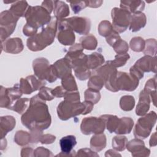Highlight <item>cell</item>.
<instances>
[{"mask_svg": "<svg viewBox=\"0 0 157 157\" xmlns=\"http://www.w3.org/2000/svg\"><path fill=\"white\" fill-rule=\"evenodd\" d=\"M21 121L23 125L30 131L34 129L43 131L49 128L52 118L45 101L37 94L33 96L28 109L21 116Z\"/></svg>", "mask_w": 157, "mask_h": 157, "instance_id": "cell-1", "label": "cell"}, {"mask_svg": "<svg viewBox=\"0 0 157 157\" xmlns=\"http://www.w3.org/2000/svg\"><path fill=\"white\" fill-rule=\"evenodd\" d=\"M58 21V20L55 16L52 17L50 22L44 26L40 33L29 37L26 41L28 49L33 52H38L50 45L56 36Z\"/></svg>", "mask_w": 157, "mask_h": 157, "instance_id": "cell-2", "label": "cell"}, {"mask_svg": "<svg viewBox=\"0 0 157 157\" xmlns=\"http://www.w3.org/2000/svg\"><path fill=\"white\" fill-rule=\"evenodd\" d=\"M94 107V104L85 101L83 102H72L64 99L57 107V115L59 119L63 121L80 114L86 115L90 113Z\"/></svg>", "mask_w": 157, "mask_h": 157, "instance_id": "cell-3", "label": "cell"}, {"mask_svg": "<svg viewBox=\"0 0 157 157\" xmlns=\"http://www.w3.org/2000/svg\"><path fill=\"white\" fill-rule=\"evenodd\" d=\"M25 17L26 24L37 29L46 26L52 20L50 13L42 6H29Z\"/></svg>", "mask_w": 157, "mask_h": 157, "instance_id": "cell-4", "label": "cell"}, {"mask_svg": "<svg viewBox=\"0 0 157 157\" xmlns=\"http://www.w3.org/2000/svg\"><path fill=\"white\" fill-rule=\"evenodd\" d=\"M156 112L151 111L139 118L133 131L135 137L144 139L148 137L156 122Z\"/></svg>", "mask_w": 157, "mask_h": 157, "instance_id": "cell-5", "label": "cell"}, {"mask_svg": "<svg viewBox=\"0 0 157 157\" xmlns=\"http://www.w3.org/2000/svg\"><path fill=\"white\" fill-rule=\"evenodd\" d=\"M33 68L36 75L41 80H47L49 83H53L57 80L52 64L45 58H38L33 62Z\"/></svg>", "mask_w": 157, "mask_h": 157, "instance_id": "cell-6", "label": "cell"}, {"mask_svg": "<svg viewBox=\"0 0 157 157\" xmlns=\"http://www.w3.org/2000/svg\"><path fill=\"white\" fill-rule=\"evenodd\" d=\"M156 72V57L145 55L139 59L129 69V72L139 80L142 78L145 72Z\"/></svg>", "mask_w": 157, "mask_h": 157, "instance_id": "cell-7", "label": "cell"}, {"mask_svg": "<svg viewBox=\"0 0 157 157\" xmlns=\"http://www.w3.org/2000/svg\"><path fill=\"white\" fill-rule=\"evenodd\" d=\"M19 18L15 17L9 10L0 14V38L4 42L13 33Z\"/></svg>", "mask_w": 157, "mask_h": 157, "instance_id": "cell-8", "label": "cell"}, {"mask_svg": "<svg viewBox=\"0 0 157 157\" xmlns=\"http://www.w3.org/2000/svg\"><path fill=\"white\" fill-rule=\"evenodd\" d=\"M132 14L128 11L118 7H114L111 11L112 26L118 33L124 32L129 27Z\"/></svg>", "mask_w": 157, "mask_h": 157, "instance_id": "cell-9", "label": "cell"}, {"mask_svg": "<svg viewBox=\"0 0 157 157\" xmlns=\"http://www.w3.org/2000/svg\"><path fill=\"white\" fill-rule=\"evenodd\" d=\"M139 80L130 73L118 71L115 80V91H134L139 86Z\"/></svg>", "mask_w": 157, "mask_h": 157, "instance_id": "cell-10", "label": "cell"}, {"mask_svg": "<svg viewBox=\"0 0 157 157\" xmlns=\"http://www.w3.org/2000/svg\"><path fill=\"white\" fill-rule=\"evenodd\" d=\"M105 128L104 120L99 117H90L84 118L80 124V130L82 134L90 135L103 133Z\"/></svg>", "mask_w": 157, "mask_h": 157, "instance_id": "cell-11", "label": "cell"}, {"mask_svg": "<svg viewBox=\"0 0 157 157\" xmlns=\"http://www.w3.org/2000/svg\"><path fill=\"white\" fill-rule=\"evenodd\" d=\"M67 27L80 35H87L91 29V21L86 17H72L63 19Z\"/></svg>", "mask_w": 157, "mask_h": 157, "instance_id": "cell-12", "label": "cell"}, {"mask_svg": "<svg viewBox=\"0 0 157 157\" xmlns=\"http://www.w3.org/2000/svg\"><path fill=\"white\" fill-rule=\"evenodd\" d=\"M56 37L58 41L64 45H72L75 40L74 31L67 26L63 20L58 21Z\"/></svg>", "mask_w": 157, "mask_h": 157, "instance_id": "cell-13", "label": "cell"}, {"mask_svg": "<svg viewBox=\"0 0 157 157\" xmlns=\"http://www.w3.org/2000/svg\"><path fill=\"white\" fill-rule=\"evenodd\" d=\"M126 148L133 156H148L150 150L147 148L142 139L135 138L126 144Z\"/></svg>", "mask_w": 157, "mask_h": 157, "instance_id": "cell-14", "label": "cell"}, {"mask_svg": "<svg viewBox=\"0 0 157 157\" xmlns=\"http://www.w3.org/2000/svg\"><path fill=\"white\" fill-rule=\"evenodd\" d=\"M77 144L76 137L73 135H68L63 137L59 140V145L61 152L56 156H75V152L73 148Z\"/></svg>", "mask_w": 157, "mask_h": 157, "instance_id": "cell-15", "label": "cell"}, {"mask_svg": "<svg viewBox=\"0 0 157 157\" xmlns=\"http://www.w3.org/2000/svg\"><path fill=\"white\" fill-rule=\"evenodd\" d=\"M24 46L21 39L19 37L7 39L1 42V50L6 53L17 54L21 52Z\"/></svg>", "mask_w": 157, "mask_h": 157, "instance_id": "cell-16", "label": "cell"}, {"mask_svg": "<svg viewBox=\"0 0 157 157\" xmlns=\"http://www.w3.org/2000/svg\"><path fill=\"white\" fill-rule=\"evenodd\" d=\"M52 66L56 76L60 79L72 74V67L70 62L66 58L57 60L52 64Z\"/></svg>", "mask_w": 157, "mask_h": 157, "instance_id": "cell-17", "label": "cell"}, {"mask_svg": "<svg viewBox=\"0 0 157 157\" xmlns=\"http://www.w3.org/2000/svg\"><path fill=\"white\" fill-rule=\"evenodd\" d=\"M150 98L144 90H142L139 94L138 104L136 106V113L138 116H143L146 114L150 109Z\"/></svg>", "mask_w": 157, "mask_h": 157, "instance_id": "cell-18", "label": "cell"}, {"mask_svg": "<svg viewBox=\"0 0 157 157\" xmlns=\"http://www.w3.org/2000/svg\"><path fill=\"white\" fill-rule=\"evenodd\" d=\"M147 23V17L144 13L138 12L131 15L129 29L132 32H137L145 27Z\"/></svg>", "mask_w": 157, "mask_h": 157, "instance_id": "cell-19", "label": "cell"}, {"mask_svg": "<svg viewBox=\"0 0 157 157\" xmlns=\"http://www.w3.org/2000/svg\"><path fill=\"white\" fill-rule=\"evenodd\" d=\"M120 8L124 9L131 14L142 12L145 8V2L144 1H121Z\"/></svg>", "mask_w": 157, "mask_h": 157, "instance_id": "cell-20", "label": "cell"}, {"mask_svg": "<svg viewBox=\"0 0 157 157\" xmlns=\"http://www.w3.org/2000/svg\"><path fill=\"white\" fill-rule=\"evenodd\" d=\"M1 137L4 138L7 133L11 131L16 124L15 118L11 115H6L1 117Z\"/></svg>", "mask_w": 157, "mask_h": 157, "instance_id": "cell-21", "label": "cell"}, {"mask_svg": "<svg viewBox=\"0 0 157 157\" xmlns=\"http://www.w3.org/2000/svg\"><path fill=\"white\" fill-rule=\"evenodd\" d=\"M53 13L58 20L64 19L70 13L69 6L64 1H54Z\"/></svg>", "mask_w": 157, "mask_h": 157, "instance_id": "cell-22", "label": "cell"}, {"mask_svg": "<svg viewBox=\"0 0 157 157\" xmlns=\"http://www.w3.org/2000/svg\"><path fill=\"white\" fill-rule=\"evenodd\" d=\"M29 5L26 1H17L12 4L9 11L17 18H19L25 16Z\"/></svg>", "mask_w": 157, "mask_h": 157, "instance_id": "cell-23", "label": "cell"}, {"mask_svg": "<svg viewBox=\"0 0 157 157\" xmlns=\"http://www.w3.org/2000/svg\"><path fill=\"white\" fill-rule=\"evenodd\" d=\"M134 121L130 117H122L120 118V122L115 133L118 135L129 134L132 129Z\"/></svg>", "mask_w": 157, "mask_h": 157, "instance_id": "cell-24", "label": "cell"}, {"mask_svg": "<svg viewBox=\"0 0 157 157\" xmlns=\"http://www.w3.org/2000/svg\"><path fill=\"white\" fill-rule=\"evenodd\" d=\"M90 148L96 152L103 150L106 146V137L103 133L95 134L90 139Z\"/></svg>", "mask_w": 157, "mask_h": 157, "instance_id": "cell-25", "label": "cell"}, {"mask_svg": "<svg viewBox=\"0 0 157 157\" xmlns=\"http://www.w3.org/2000/svg\"><path fill=\"white\" fill-rule=\"evenodd\" d=\"M105 62L104 57L98 52H94L87 55V66L90 70H95L101 66Z\"/></svg>", "mask_w": 157, "mask_h": 157, "instance_id": "cell-26", "label": "cell"}, {"mask_svg": "<svg viewBox=\"0 0 157 157\" xmlns=\"http://www.w3.org/2000/svg\"><path fill=\"white\" fill-rule=\"evenodd\" d=\"M100 117L104 120L105 128L110 133L115 132L118 126L120 118L117 116L113 115H102Z\"/></svg>", "mask_w": 157, "mask_h": 157, "instance_id": "cell-27", "label": "cell"}, {"mask_svg": "<svg viewBox=\"0 0 157 157\" xmlns=\"http://www.w3.org/2000/svg\"><path fill=\"white\" fill-rule=\"evenodd\" d=\"M147 93H148L150 98L155 106H156V75L147 81L144 89Z\"/></svg>", "mask_w": 157, "mask_h": 157, "instance_id": "cell-28", "label": "cell"}, {"mask_svg": "<svg viewBox=\"0 0 157 157\" xmlns=\"http://www.w3.org/2000/svg\"><path fill=\"white\" fill-rule=\"evenodd\" d=\"M80 44L83 49L93 50L97 47L98 41L94 36L92 34H87L80 39Z\"/></svg>", "mask_w": 157, "mask_h": 157, "instance_id": "cell-29", "label": "cell"}, {"mask_svg": "<svg viewBox=\"0 0 157 157\" xmlns=\"http://www.w3.org/2000/svg\"><path fill=\"white\" fill-rule=\"evenodd\" d=\"M29 101L30 100L27 98H20L12 104L8 109L13 110L19 114H22L25 113V110L27 108Z\"/></svg>", "mask_w": 157, "mask_h": 157, "instance_id": "cell-30", "label": "cell"}, {"mask_svg": "<svg viewBox=\"0 0 157 157\" xmlns=\"http://www.w3.org/2000/svg\"><path fill=\"white\" fill-rule=\"evenodd\" d=\"M61 86L67 91H77L78 87L72 74H69L61 78Z\"/></svg>", "mask_w": 157, "mask_h": 157, "instance_id": "cell-31", "label": "cell"}, {"mask_svg": "<svg viewBox=\"0 0 157 157\" xmlns=\"http://www.w3.org/2000/svg\"><path fill=\"white\" fill-rule=\"evenodd\" d=\"M31 141L30 133L20 130L16 132L14 136V142L20 146H24L29 143Z\"/></svg>", "mask_w": 157, "mask_h": 157, "instance_id": "cell-32", "label": "cell"}, {"mask_svg": "<svg viewBox=\"0 0 157 157\" xmlns=\"http://www.w3.org/2000/svg\"><path fill=\"white\" fill-rule=\"evenodd\" d=\"M135 105V99L132 96L124 95L120 98V107L124 111H131Z\"/></svg>", "mask_w": 157, "mask_h": 157, "instance_id": "cell-33", "label": "cell"}, {"mask_svg": "<svg viewBox=\"0 0 157 157\" xmlns=\"http://www.w3.org/2000/svg\"><path fill=\"white\" fill-rule=\"evenodd\" d=\"M104 85V80L99 75L96 74H93L88 82L87 86L88 88L94 90L96 91H100Z\"/></svg>", "mask_w": 157, "mask_h": 157, "instance_id": "cell-34", "label": "cell"}, {"mask_svg": "<svg viewBox=\"0 0 157 157\" xmlns=\"http://www.w3.org/2000/svg\"><path fill=\"white\" fill-rule=\"evenodd\" d=\"M145 45V41L141 37H132L129 42L131 49L135 52H143Z\"/></svg>", "mask_w": 157, "mask_h": 157, "instance_id": "cell-35", "label": "cell"}, {"mask_svg": "<svg viewBox=\"0 0 157 157\" xmlns=\"http://www.w3.org/2000/svg\"><path fill=\"white\" fill-rule=\"evenodd\" d=\"M128 142V139L124 136L120 135L115 136L112 139V147L117 151H123L126 148V144Z\"/></svg>", "mask_w": 157, "mask_h": 157, "instance_id": "cell-36", "label": "cell"}, {"mask_svg": "<svg viewBox=\"0 0 157 157\" xmlns=\"http://www.w3.org/2000/svg\"><path fill=\"white\" fill-rule=\"evenodd\" d=\"M98 29L99 35L105 37L109 36L113 31L112 25L108 20H103L101 21Z\"/></svg>", "mask_w": 157, "mask_h": 157, "instance_id": "cell-37", "label": "cell"}, {"mask_svg": "<svg viewBox=\"0 0 157 157\" xmlns=\"http://www.w3.org/2000/svg\"><path fill=\"white\" fill-rule=\"evenodd\" d=\"M145 41V45L143 51L145 55L156 56V40L155 39H148Z\"/></svg>", "mask_w": 157, "mask_h": 157, "instance_id": "cell-38", "label": "cell"}, {"mask_svg": "<svg viewBox=\"0 0 157 157\" xmlns=\"http://www.w3.org/2000/svg\"><path fill=\"white\" fill-rule=\"evenodd\" d=\"M6 91L12 104H13L17 99H20L23 94L20 88V85L18 83L15 84L12 88H6Z\"/></svg>", "mask_w": 157, "mask_h": 157, "instance_id": "cell-39", "label": "cell"}, {"mask_svg": "<svg viewBox=\"0 0 157 157\" xmlns=\"http://www.w3.org/2000/svg\"><path fill=\"white\" fill-rule=\"evenodd\" d=\"M101 94L99 91H96L90 88H88L84 93L85 101L91 102L92 103L97 104L101 99Z\"/></svg>", "mask_w": 157, "mask_h": 157, "instance_id": "cell-40", "label": "cell"}, {"mask_svg": "<svg viewBox=\"0 0 157 157\" xmlns=\"http://www.w3.org/2000/svg\"><path fill=\"white\" fill-rule=\"evenodd\" d=\"M129 58L130 56L127 53L123 54H117L115 55V59L113 60H110V61L114 67L117 68L125 65Z\"/></svg>", "mask_w": 157, "mask_h": 157, "instance_id": "cell-41", "label": "cell"}, {"mask_svg": "<svg viewBox=\"0 0 157 157\" xmlns=\"http://www.w3.org/2000/svg\"><path fill=\"white\" fill-rule=\"evenodd\" d=\"M113 49L117 54H123L128 52L129 50V45L128 43L121 39H119L113 46Z\"/></svg>", "mask_w": 157, "mask_h": 157, "instance_id": "cell-42", "label": "cell"}, {"mask_svg": "<svg viewBox=\"0 0 157 157\" xmlns=\"http://www.w3.org/2000/svg\"><path fill=\"white\" fill-rule=\"evenodd\" d=\"M12 104V102L9 98L7 91L6 88L4 87L3 86H1V91H0V107L3 108L8 109L9 107Z\"/></svg>", "mask_w": 157, "mask_h": 157, "instance_id": "cell-43", "label": "cell"}, {"mask_svg": "<svg viewBox=\"0 0 157 157\" xmlns=\"http://www.w3.org/2000/svg\"><path fill=\"white\" fill-rule=\"evenodd\" d=\"M52 88L43 86L39 90V92L37 94V95L41 99L45 101H50L53 100L55 98L52 93Z\"/></svg>", "mask_w": 157, "mask_h": 157, "instance_id": "cell-44", "label": "cell"}, {"mask_svg": "<svg viewBox=\"0 0 157 157\" xmlns=\"http://www.w3.org/2000/svg\"><path fill=\"white\" fill-rule=\"evenodd\" d=\"M70 6L74 12V13H78L83 9H85L87 7L86 1H69Z\"/></svg>", "mask_w": 157, "mask_h": 157, "instance_id": "cell-45", "label": "cell"}, {"mask_svg": "<svg viewBox=\"0 0 157 157\" xmlns=\"http://www.w3.org/2000/svg\"><path fill=\"white\" fill-rule=\"evenodd\" d=\"M64 99L72 101V102H80V94L78 90L66 91L64 96Z\"/></svg>", "mask_w": 157, "mask_h": 157, "instance_id": "cell-46", "label": "cell"}, {"mask_svg": "<svg viewBox=\"0 0 157 157\" xmlns=\"http://www.w3.org/2000/svg\"><path fill=\"white\" fill-rule=\"evenodd\" d=\"M53 154L50 150L47 148H45L43 147H39L34 150V156H44V157H50L53 156Z\"/></svg>", "mask_w": 157, "mask_h": 157, "instance_id": "cell-47", "label": "cell"}, {"mask_svg": "<svg viewBox=\"0 0 157 157\" xmlns=\"http://www.w3.org/2000/svg\"><path fill=\"white\" fill-rule=\"evenodd\" d=\"M42 131L39 129H34L31 130L30 136L31 141L30 143L32 144H37L40 142V138L42 136Z\"/></svg>", "mask_w": 157, "mask_h": 157, "instance_id": "cell-48", "label": "cell"}, {"mask_svg": "<svg viewBox=\"0 0 157 157\" xmlns=\"http://www.w3.org/2000/svg\"><path fill=\"white\" fill-rule=\"evenodd\" d=\"M75 156H99V155L91 148H81L78 150Z\"/></svg>", "mask_w": 157, "mask_h": 157, "instance_id": "cell-49", "label": "cell"}, {"mask_svg": "<svg viewBox=\"0 0 157 157\" xmlns=\"http://www.w3.org/2000/svg\"><path fill=\"white\" fill-rule=\"evenodd\" d=\"M105 39L107 44L110 46L112 47L119 39H121V37L119 35V33H118L113 29L112 33L109 36L105 37Z\"/></svg>", "mask_w": 157, "mask_h": 157, "instance_id": "cell-50", "label": "cell"}, {"mask_svg": "<svg viewBox=\"0 0 157 157\" xmlns=\"http://www.w3.org/2000/svg\"><path fill=\"white\" fill-rule=\"evenodd\" d=\"M37 32V29L26 23L25 25V26L23 28V33L24 35H25L26 36H28L29 37L36 34Z\"/></svg>", "mask_w": 157, "mask_h": 157, "instance_id": "cell-51", "label": "cell"}, {"mask_svg": "<svg viewBox=\"0 0 157 157\" xmlns=\"http://www.w3.org/2000/svg\"><path fill=\"white\" fill-rule=\"evenodd\" d=\"M56 140V136L50 134H46L42 135L40 142L42 144H51L53 143Z\"/></svg>", "mask_w": 157, "mask_h": 157, "instance_id": "cell-52", "label": "cell"}, {"mask_svg": "<svg viewBox=\"0 0 157 157\" xmlns=\"http://www.w3.org/2000/svg\"><path fill=\"white\" fill-rule=\"evenodd\" d=\"M66 91L62 86H58L52 89V93L55 98H62L64 97Z\"/></svg>", "mask_w": 157, "mask_h": 157, "instance_id": "cell-53", "label": "cell"}, {"mask_svg": "<svg viewBox=\"0 0 157 157\" xmlns=\"http://www.w3.org/2000/svg\"><path fill=\"white\" fill-rule=\"evenodd\" d=\"M41 6L51 13L54 9V1H44L42 2Z\"/></svg>", "mask_w": 157, "mask_h": 157, "instance_id": "cell-54", "label": "cell"}, {"mask_svg": "<svg viewBox=\"0 0 157 157\" xmlns=\"http://www.w3.org/2000/svg\"><path fill=\"white\" fill-rule=\"evenodd\" d=\"M21 156H34V150L31 147H25L21 150Z\"/></svg>", "mask_w": 157, "mask_h": 157, "instance_id": "cell-55", "label": "cell"}, {"mask_svg": "<svg viewBox=\"0 0 157 157\" xmlns=\"http://www.w3.org/2000/svg\"><path fill=\"white\" fill-rule=\"evenodd\" d=\"M87 2V7L91 8H98L101 6L103 3V1H86Z\"/></svg>", "mask_w": 157, "mask_h": 157, "instance_id": "cell-56", "label": "cell"}, {"mask_svg": "<svg viewBox=\"0 0 157 157\" xmlns=\"http://www.w3.org/2000/svg\"><path fill=\"white\" fill-rule=\"evenodd\" d=\"M121 156V155L118 153L115 150H107L105 153V156L107 157V156Z\"/></svg>", "mask_w": 157, "mask_h": 157, "instance_id": "cell-57", "label": "cell"}, {"mask_svg": "<svg viewBox=\"0 0 157 157\" xmlns=\"http://www.w3.org/2000/svg\"><path fill=\"white\" fill-rule=\"evenodd\" d=\"M149 145L150 147H155L156 145V133L155 132L151 136L149 141Z\"/></svg>", "mask_w": 157, "mask_h": 157, "instance_id": "cell-58", "label": "cell"}, {"mask_svg": "<svg viewBox=\"0 0 157 157\" xmlns=\"http://www.w3.org/2000/svg\"><path fill=\"white\" fill-rule=\"evenodd\" d=\"M7 147V140L6 139V138H2L1 139V150H3L4 149H5Z\"/></svg>", "mask_w": 157, "mask_h": 157, "instance_id": "cell-59", "label": "cell"}]
</instances>
